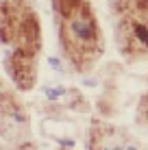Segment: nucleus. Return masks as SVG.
Listing matches in <instances>:
<instances>
[{
    "instance_id": "obj_1",
    "label": "nucleus",
    "mask_w": 148,
    "mask_h": 150,
    "mask_svg": "<svg viewBox=\"0 0 148 150\" xmlns=\"http://www.w3.org/2000/svg\"><path fill=\"white\" fill-rule=\"evenodd\" d=\"M61 41L65 54L81 70L89 68L103 50L100 33L89 7L81 0H70L61 7Z\"/></svg>"
},
{
    "instance_id": "obj_2",
    "label": "nucleus",
    "mask_w": 148,
    "mask_h": 150,
    "mask_svg": "<svg viewBox=\"0 0 148 150\" xmlns=\"http://www.w3.org/2000/svg\"><path fill=\"white\" fill-rule=\"evenodd\" d=\"M140 115H142V120H144L148 124V96L142 98V105H140Z\"/></svg>"
}]
</instances>
